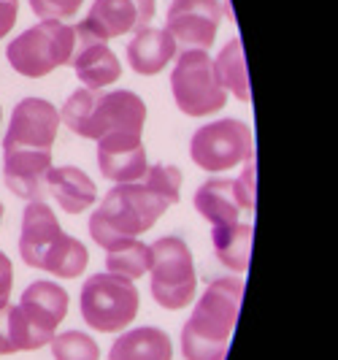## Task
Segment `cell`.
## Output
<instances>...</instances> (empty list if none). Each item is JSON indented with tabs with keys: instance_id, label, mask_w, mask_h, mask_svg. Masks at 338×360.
I'll return each mask as SVG.
<instances>
[{
	"instance_id": "1",
	"label": "cell",
	"mask_w": 338,
	"mask_h": 360,
	"mask_svg": "<svg viewBox=\"0 0 338 360\" xmlns=\"http://www.w3.org/2000/svg\"><path fill=\"white\" fill-rule=\"evenodd\" d=\"M181 190V171L176 165H149L138 181H125L108 190L103 203L89 217V236L98 247L111 250L122 241L138 238L152 231L174 203Z\"/></svg>"
},
{
	"instance_id": "2",
	"label": "cell",
	"mask_w": 338,
	"mask_h": 360,
	"mask_svg": "<svg viewBox=\"0 0 338 360\" xmlns=\"http://www.w3.org/2000/svg\"><path fill=\"white\" fill-rule=\"evenodd\" d=\"M244 285L238 279H216L181 328V352L187 360H225L233 328L238 320Z\"/></svg>"
},
{
	"instance_id": "3",
	"label": "cell",
	"mask_w": 338,
	"mask_h": 360,
	"mask_svg": "<svg viewBox=\"0 0 338 360\" xmlns=\"http://www.w3.org/2000/svg\"><path fill=\"white\" fill-rule=\"evenodd\" d=\"M60 122L82 139H103L108 133H143L146 103L133 90H73L63 103Z\"/></svg>"
},
{
	"instance_id": "4",
	"label": "cell",
	"mask_w": 338,
	"mask_h": 360,
	"mask_svg": "<svg viewBox=\"0 0 338 360\" xmlns=\"http://www.w3.org/2000/svg\"><path fill=\"white\" fill-rule=\"evenodd\" d=\"M68 314V292L54 282H33L22 292L19 307L0 309V330L8 352L41 349L54 339L57 325Z\"/></svg>"
},
{
	"instance_id": "5",
	"label": "cell",
	"mask_w": 338,
	"mask_h": 360,
	"mask_svg": "<svg viewBox=\"0 0 338 360\" xmlns=\"http://www.w3.org/2000/svg\"><path fill=\"white\" fill-rule=\"evenodd\" d=\"M76 52V27L54 19H41L38 25L19 33L8 49V65L27 79H41L63 65H71Z\"/></svg>"
},
{
	"instance_id": "6",
	"label": "cell",
	"mask_w": 338,
	"mask_h": 360,
	"mask_svg": "<svg viewBox=\"0 0 338 360\" xmlns=\"http://www.w3.org/2000/svg\"><path fill=\"white\" fill-rule=\"evenodd\" d=\"M141 307L133 279L117 274H95L82 288V317L98 333L125 330Z\"/></svg>"
},
{
	"instance_id": "7",
	"label": "cell",
	"mask_w": 338,
	"mask_h": 360,
	"mask_svg": "<svg viewBox=\"0 0 338 360\" xmlns=\"http://www.w3.org/2000/svg\"><path fill=\"white\" fill-rule=\"evenodd\" d=\"M152 298L160 304L162 309H184L197 290L195 263H193V252L190 247L176 238V236H162L152 244Z\"/></svg>"
},
{
	"instance_id": "8",
	"label": "cell",
	"mask_w": 338,
	"mask_h": 360,
	"mask_svg": "<svg viewBox=\"0 0 338 360\" xmlns=\"http://www.w3.org/2000/svg\"><path fill=\"white\" fill-rule=\"evenodd\" d=\"M171 90L178 111L187 117H212L228 103V92L216 84L212 57L203 49H184L178 54L171 73Z\"/></svg>"
},
{
	"instance_id": "9",
	"label": "cell",
	"mask_w": 338,
	"mask_h": 360,
	"mask_svg": "<svg viewBox=\"0 0 338 360\" xmlns=\"http://www.w3.org/2000/svg\"><path fill=\"white\" fill-rule=\"evenodd\" d=\"M190 155L197 168L219 174V171H230L241 162H249L254 158V139L247 122L216 120L197 127L190 141Z\"/></svg>"
},
{
	"instance_id": "10",
	"label": "cell",
	"mask_w": 338,
	"mask_h": 360,
	"mask_svg": "<svg viewBox=\"0 0 338 360\" xmlns=\"http://www.w3.org/2000/svg\"><path fill=\"white\" fill-rule=\"evenodd\" d=\"M60 127V111L44 98H25L11 111L3 149H38L52 152Z\"/></svg>"
},
{
	"instance_id": "11",
	"label": "cell",
	"mask_w": 338,
	"mask_h": 360,
	"mask_svg": "<svg viewBox=\"0 0 338 360\" xmlns=\"http://www.w3.org/2000/svg\"><path fill=\"white\" fill-rule=\"evenodd\" d=\"M222 19L219 0H171L165 14V30L184 49H209Z\"/></svg>"
},
{
	"instance_id": "12",
	"label": "cell",
	"mask_w": 338,
	"mask_h": 360,
	"mask_svg": "<svg viewBox=\"0 0 338 360\" xmlns=\"http://www.w3.org/2000/svg\"><path fill=\"white\" fill-rule=\"evenodd\" d=\"M152 17H155V0H95L87 19L76 30L108 44L111 38L149 27Z\"/></svg>"
},
{
	"instance_id": "13",
	"label": "cell",
	"mask_w": 338,
	"mask_h": 360,
	"mask_svg": "<svg viewBox=\"0 0 338 360\" xmlns=\"http://www.w3.org/2000/svg\"><path fill=\"white\" fill-rule=\"evenodd\" d=\"M63 228L57 222L54 212L41 203V200H30L25 206L22 214V236H19V255L30 269H41L46 266L49 255L54 252V247L63 241Z\"/></svg>"
},
{
	"instance_id": "14",
	"label": "cell",
	"mask_w": 338,
	"mask_h": 360,
	"mask_svg": "<svg viewBox=\"0 0 338 360\" xmlns=\"http://www.w3.org/2000/svg\"><path fill=\"white\" fill-rule=\"evenodd\" d=\"M98 165L106 179L125 184L138 181L146 174V149L138 133H108L98 139Z\"/></svg>"
},
{
	"instance_id": "15",
	"label": "cell",
	"mask_w": 338,
	"mask_h": 360,
	"mask_svg": "<svg viewBox=\"0 0 338 360\" xmlns=\"http://www.w3.org/2000/svg\"><path fill=\"white\" fill-rule=\"evenodd\" d=\"M52 171V152L38 149H3V181L25 200H38Z\"/></svg>"
},
{
	"instance_id": "16",
	"label": "cell",
	"mask_w": 338,
	"mask_h": 360,
	"mask_svg": "<svg viewBox=\"0 0 338 360\" xmlns=\"http://www.w3.org/2000/svg\"><path fill=\"white\" fill-rule=\"evenodd\" d=\"M76 44H79V49L73 52L71 65L87 90H103L122 76V65H119L117 54L108 49L106 41H98V38L76 30Z\"/></svg>"
},
{
	"instance_id": "17",
	"label": "cell",
	"mask_w": 338,
	"mask_h": 360,
	"mask_svg": "<svg viewBox=\"0 0 338 360\" xmlns=\"http://www.w3.org/2000/svg\"><path fill=\"white\" fill-rule=\"evenodd\" d=\"M176 46L165 27H143L127 44V63L138 76H155L176 57Z\"/></svg>"
},
{
	"instance_id": "18",
	"label": "cell",
	"mask_w": 338,
	"mask_h": 360,
	"mask_svg": "<svg viewBox=\"0 0 338 360\" xmlns=\"http://www.w3.org/2000/svg\"><path fill=\"white\" fill-rule=\"evenodd\" d=\"M46 184L52 190L54 200L63 206V212L68 214H82L87 212L89 206L98 198V190H95V181L89 179L87 174L76 165H60L52 168Z\"/></svg>"
},
{
	"instance_id": "19",
	"label": "cell",
	"mask_w": 338,
	"mask_h": 360,
	"mask_svg": "<svg viewBox=\"0 0 338 360\" xmlns=\"http://www.w3.org/2000/svg\"><path fill=\"white\" fill-rule=\"evenodd\" d=\"M195 212L206 217L212 225H233L238 222L241 200L235 193V181L214 176V179L203 181L195 190Z\"/></svg>"
},
{
	"instance_id": "20",
	"label": "cell",
	"mask_w": 338,
	"mask_h": 360,
	"mask_svg": "<svg viewBox=\"0 0 338 360\" xmlns=\"http://www.w3.org/2000/svg\"><path fill=\"white\" fill-rule=\"evenodd\" d=\"M174 344L160 328H136L111 344L108 360H171Z\"/></svg>"
},
{
	"instance_id": "21",
	"label": "cell",
	"mask_w": 338,
	"mask_h": 360,
	"mask_svg": "<svg viewBox=\"0 0 338 360\" xmlns=\"http://www.w3.org/2000/svg\"><path fill=\"white\" fill-rule=\"evenodd\" d=\"M212 244L216 260L233 271H247L252 257V225L233 222V225H212Z\"/></svg>"
},
{
	"instance_id": "22",
	"label": "cell",
	"mask_w": 338,
	"mask_h": 360,
	"mask_svg": "<svg viewBox=\"0 0 338 360\" xmlns=\"http://www.w3.org/2000/svg\"><path fill=\"white\" fill-rule=\"evenodd\" d=\"M216 84L225 92L235 95L241 103H249V73H247V60H244V46L241 38H233L230 44H225V49L212 60Z\"/></svg>"
},
{
	"instance_id": "23",
	"label": "cell",
	"mask_w": 338,
	"mask_h": 360,
	"mask_svg": "<svg viewBox=\"0 0 338 360\" xmlns=\"http://www.w3.org/2000/svg\"><path fill=\"white\" fill-rule=\"evenodd\" d=\"M152 244H143L141 238H130L122 241L117 247L106 250V269L108 274L125 276V279H141L143 274H149L152 269Z\"/></svg>"
},
{
	"instance_id": "24",
	"label": "cell",
	"mask_w": 338,
	"mask_h": 360,
	"mask_svg": "<svg viewBox=\"0 0 338 360\" xmlns=\"http://www.w3.org/2000/svg\"><path fill=\"white\" fill-rule=\"evenodd\" d=\"M87 263H89L87 247H84L79 238H73V236L65 233L63 241L54 247V252L49 255L44 271H49V274L60 276V279H73V276L84 274Z\"/></svg>"
},
{
	"instance_id": "25",
	"label": "cell",
	"mask_w": 338,
	"mask_h": 360,
	"mask_svg": "<svg viewBox=\"0 0 338 360\" xmlns=\"http://www.w3.org/2000/svg\"><path fill=\"white\" fill-rule=\"evenodd\" d=\"M54 360H98L100 349L92 336L82 330H65V333H54L52 342Z\"/></svg>"
},
{
	"instance_id": "26",
	"label": "cell",
	"mask_w": 338,
	"mask_h": 360,
	"mask_svg": "<svg viewBox=\"0 0 338 360\" xmlns=\"http://www.w3.org/2000/svg\"><path fill=\"white\" fill-rule=\"evenodd\" d=\"M84 0H30V8L38 19H54V22H65L71 19Z\"/></svg>"
},
{
	"instance_id": "27",
	"label": "cell",
	"mask_w": 338,
	"mask_h": 360,
	"mask_svg": "<svg viewBox=\"0 0 338 360\" xmlns=\"http://www.w3.org/2000/svg\"><path fill=\"white\" fill-rule=\"evenodd\" d=\"M254 176H257V168L254 162H247V168L241 171V176L235 181V193H238V200H241V209L247 212H254Z\"/></svg>"
},
{
	"instance_id": "28",
	"label": "cell",
	"mask_w": 338,
	"mask_h": 360,
	"mask_svg": "<svg viewBox=\"0 0 338 360\" xmlns=\"http://www.w3.org/2000/svg\"><path fill=\"white\" fill-rule=\"evenodd\" d=\"M11 285H14V266H11L8 255L0 252V309L8 307V298H11Z\"/></svg>"
},
{
	"instance_id": "29",
	"label": "cell",
	"mask_w": 338,
	"mask_h": 360,
	"mask_svg": "<svg viewBox=\"0 0 338 360\" xmlns=\"http://www.w3.org/2000/svg\"><path fill=\"white\" fill-rule=\"evenodd\" d=\"M19 0H0V38L8 36V30L17 25Z\"/></svg>"
},
{
	"instance_id": "30",
	"label": "cell",
	"mask_w": 338,
	"mask_h": 360,
	"mask_svg": "<svg viewBox=\"0 0 338 360\" xmlns=\"http://www.w3.org/2000/svg\"><path fill=\"white\" fill-rule=\"evenodd\" d=\"M8 349H6V339H3V330H0V355H6Z\"/></svg>"
},
{
	"instance_id": "31",
	"label": "cell",
	"mask_w": 338,
	"mask_h": 360,
	"mask_svg": "<svg viewBox=\"0 0 338 360\" xmlns=\"http://www.w3.org/2000/svg\"><path fill=\"white\" fill-rule=\"evenodd\" d=\"M0 219H3V203H0Z\"/></svg>"
},
{
	"instance_id": "32",
	"label": "cell",
	"mask_w": 338,
	"mask_h": 360,
	"mask_svg": "<svg viewBox=\"0 0 338 360\" xmlns=\"http://www.w3.org/2000/svg\"><path fill=\"white\" fill-rule=\"evenodd\" d=\"M0 117H3V111H0Z\"/></svg>"
}]
</instances>
